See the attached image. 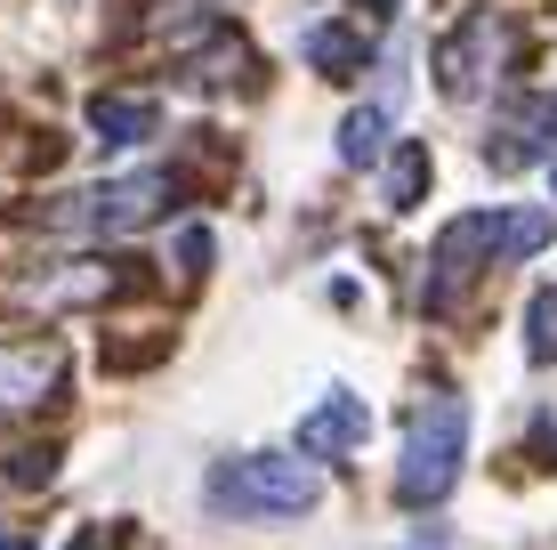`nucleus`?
Masks as SVG:
<instances>
[{
	"mask_svg": "<svg viewBox=\"0 0 557 550\" xmlns=\"http://www.w3.org/2000/svg\"><path fill=\"white\" fill-rule=\"evenodd\" d=\"M202 502L226 518H307L323 502V462L307 453H235L202 478Z\"/></svg>",
	"mask_w": 557,
	"mask_h": 550,
	"instance_id": "obj_1",
	"label": "nucleus"
},
{
	"mask_svg": "<svg viewBox=\"0 0 557 550\" xmlns=\"http://www.w3.org/2000/svg\"><path fill=\"white\" fill-rule=\"evenodd\" d=\"M460 462H469V405L436 389L429 405L412 413L405 429V462H396V502L405 510H436L460 486Z\"/></svg>",
	"mask_w": 557,
	"mask_h": 550,
	"instance_id": "obj_2",
	"label": "nucleus"
},
{
	"mask_svg": "<svg viewBox=\"0 0 557 550\" xmlns=\"http://www.w3.org/2000/svg\"><path fill=\"white\" fill-rule=\"evenodd\" d=\"M170 203H178V179H170V170H129V179L57 195L41 211V227H57V235H138V227H153Z\"/></svg>",
	"mask_w": 557,
	"mask_h": 550,
	"instance_id": "obj_3",
	"label": "nucleus"
},
{
	"mask_svg": "<svg viewBox=\"0 0 557 550\" xmlns=\"http://www.w3.org/2000/svg\"><path fill=\"white\" fill-rule=\"evenodd\" d=\"M502 57H509V33L493 16H460L445 41H436V89L445 98H485L502 82Z\"/></svg>",
	"mask_w": 557,
	"mask_h": 550,
	"instance_id": "obj_4",
	"label": "nucleus"
},
{
	"mask_svg": "<svg viewBox=\"0 0 557 550\" xmlns=\"http://www.w3.org/2000/svg\"><path fill=\"white\" fill-rule=\"evenodd\" d=\"M138 283V259H65V268H41L16 283L25 308H89V300H113Z\"/></svg>",
	"mask_w": 557,
	"mask_h": 550,
	"instance_id": "obj_5",
	"label": "nucleus"
},
{
	"mask_svg": "<svg viewBox=\"0 0 557 550\" xmlns=\"http://www.w3.org/2000/svg\"><path fill=\"white\" fill-rule=\"evenodd\" d=\"M363 438H372V405L348 396V389H332L315 413H299V445L292 453H307V462H348V453H363Z\"/></svg>",
	"mask_w": 557,
	"mask_h": 550,
	"instance_id": "obj_6",
	"label": "nucleus"
},
{
	"mask_svg": "<svg viewBox=\"0 0 557 550\" xmlns=\"http://www.w3.org/2000/svg\"><path fill=\"white\" fill-rule=\"evenodd\" d=\"M493 170H525V162H557V98H517L502 113V130L485 138Z\"/></svg>",
	"mask_w": 557,
	"mask_h": 550,
	"instance_id": "obj_7",
	"label": "nucleus"
},
{
	"mask_svg": "<svg viewBox=\"0 0 557 550\" xmlns=\"http://www.w3.org/2000/svg\"><path fill=\"white\" fill-rule=\"evenodd\" d=\"M65 389V349L57 340H0V413H25Z\"/></svg>",
	"mask_w": 557,
	"mask_h": 550,
	"instance_id": "obj_8",
	"label": "nucleus"
},
{
	"mask_svg": "<svg viewBox=\"0 0 557 550\" xmlns=\"http://www.w3.org/2000/svg\"><path fill=\"white\" fill-rule=\"evenodd\" d=\"M476 235H485L493 268H509V259H533L542 243L557 235V211H533V203H509V211H469Z\"/></svg>",
	"mask_w": 557,
	"mask_h": 550,
	"instance_id": "obj_9",
	"label": "nucleus"
},
{
	"mask_svg": "<svg viewBox=\"0 0 557 550\" xmlns=\"http://www.w3.org/2000/svg\"><path fill=\"white\" fill-rule=\"evenodd\" d=\"M299 57L323 73V82H356V73L372 65V41H363L356 25H307L299 33Z\"/></svg>",
	"mask_w": 557,
	"mask_h": 550,
	"instance_id": "obj_10",
	"label": "nucleus"
},
{
	"mask_svg": "<svg viewBox=\"0 0 557 550\" xmlns=\"http://www.w3.org/2000/svg\"><path fill=\"white\" fill-rule=\"evenodd\" d=\"M388 122H396V82L380 89L372 106H356L348 122H339V162H348V170H372L380 146H388Z\"/></svg>",
	"mask_w": 557,
	"mask_h": 550,
	"instance_id": "obj_11",
	"label": "nucleus"
},
{
	"mask_svg": "<svg viewBox=\"0 0 557 550\" xmlns=\"http://www.w3.org/2000/svg\"><path fill=\"white\" fill-rule=\"evenodd\" d=\"M89 130H98V146H146L162 130V106L153 98H98L89 106Z\"/></svg>",
	"mask_w": 557,
	"mask_h": 550,
	"instance_id": "obj_12",
	"label": "nucleus"
},
{
	"mask_svg": "<svg viewBox=\"0 0 557 550\" xmlns=\"http://www.w3.org/2000/svg\"><path fill=\"white\" fill-rule=\"evenodd\" d=\"M429 179H436V162H429V146L420 138H405L388 155V179H380V195H388V211H412L420 195H429Z\"/></svg>",
	"mask_w": 557,
	"mask_h": 550,
	"instance_id": "obj_13",
	"label": "nucleus"
},
{
	"mask_svg": "<svg viewBox=\"0 0 557 550\" xmlns=\"http://www.w3.org/2000/svg\"><path fill=\"white\" fill-rule=\"evenodd\" d=\"M525 356H533V365H549V356H557V292H533L525 300Z\"/></svg>",
	"mask_w": 557,
	"mask_h": 550,
	"instance_id": "obj_14",
	"label": "nucleus"
},
{
	"mask_svg": "<svg viewBox=\"0 0 557 550\" xmlns=\"http://www.w3.org/2000/svg\"><path fill=\"white\" fill-rule=\"evenodd\" d=\"M0 478H9V486H49V478H57V445H16V453H0Z\"/></svg>",
	"mask_w": 557,
	"mask_h": 550,
	"instance_id": "obj_15",
	"label": "nucleus"
},
{
	"mask_svg": "<svg viewBox=\"0 0 557 550\" xmlns=\"http://www.w3.org/2000/svg\"><path fill=\"white\" fill-rule=\"evenodd\" d=\"M178 259H186V268H210V235H202V227H186V243H178Z\"/></svg>",
	"mask_w": 557,
	"mask_h": 550,
	"instance_id": "obj_16",
	"label": "nucleus"
},
{
	"mask_svg": "<svg viewBox=\"0 0 557 550\" xmlns=\"http://www.w3.org/2000/svg\"><path fill=\"white\" fill-rule=\"evenodd\" d=\"M0 550H33V526H0Z\"/></svg>",
	"mask_w": 557,
	"mask_h": 550,
	"instance_id": "obj_17",
	"label": "nucleus"
},
{
	"mask_svg": "<svg viewBox=\"0 0 557 550\" xmlns=\"http://www.w3.org/2000/svg\"><path fill=\"white\" fill-rule=\"evenodd\" d=\"M542 453H549V469H557V421H542Z\"/></svg>",
	"mask_w": 557,
	"mask_h": 550,
	"instance_id": "obj_18",
	"label": "nucleus"
},
{
	"mask_svg": "<svg viewBox=\"0 0 557 550\" xmlns=\"http://www.w3.org/2000/svg\"><path fill=\"white\" fill-rule=\"evenodd\" d=\"M73 550H106V526H89V535H82V542H73Z\"/></svg>",
	"mask_w": 557,
	"mask_h": 550,
	"instance_id": "obj_19",
	"label": "nucleus"
},
{
	"mask_svg": "<svg viewBox=\"0 0 557 550\" xmlns=\"http://www.w3.org/2000/svg\"><path fill=\"white\" fill-rule=\"evenodd\" d=\"M363 9H380V16H388V9H396V0H363Z\"/></svg>",
	"mask_w": 557,
	"mask_h": 550,
	"instance_id": "obj_20",
	"label": "nucleus"
}]
</instances>
